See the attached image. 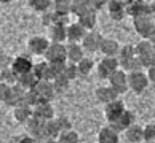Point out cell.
<instances>
[{
    "instance_id": "19",
    "label": "cell",
    "mask_w": 155,
    "mask_h": 143,
    "mask_svg": "<svg viewBox=\"0 0 155 143\" xmlns=\"http://www.w3.org/2000/svg\"><path fill=\"white\" fill-rule=\"evenodd\" d=\"M96 99L101 102V104H110V102L117 100L118 99V94L115 92V89L112 88V86H99V88L96 89Z\"/></svg>"
},
{
    "instance_id": "40",
    "label": "cell",
    "mask_w": 155,
    "mask_h": 143,
    "mask_svg": "<svg viewBox=\"0 0 155 143\" xmlns=\"http://www.w3.org/2000/svg\"><path fill=\"white\" fill-rule=\"evenodd\" d=\"M155 140V124L150 123L144 126V141H152Z\"/></svg>"
},
{
    "instance_id": "15",
    "label": "cell",
    "mask_w": 155,
    "mask_h": 143,
    "mask_svg": "<svg viewBox=\"0 0 155 143\" xmlns=\"http://www.w3.org/2000/svg\"><path fill=\"white\" fill-rule=\"evenodd\" d=\"M136 123V116H134V113L133 111H130V110H125V113L120 116L117 121H114V123H109V126L114 129V130H117V132H125L128 127H131Z\"/></svg>"
},
{
    "instance_id": "17",
    "label": "cell",
    "mask_w": 155,
    "mask_h": 143,
    "mask_svg": "<svg viewBox=\"0 0 155 143\" xmlns=\"http://www.w3.org/2000/svg\"><path fill=\"white\" fill-rule=\"evenodd\" d=\"M34 110V116L42 119V121H50L54 118V108L51 105V102H42L37 107L32 108Z\"/></svg>"
},
{
    "instance_id": "4",
    "label": "cell",
    "mask_w": 155,
    "mask_h": 143,
    "mask_svg": "<svg viewBox=\"0 0 155 143\" xmlns=\"http://www.w3.org/2000/svg\"><path fill=\"white\" fill-rule=\"evenodd\" d=\"M133 26H134V30L144 40H149L152 37V33L155 32V24L150 16H137V18H133Z\"/></svg>"
},
{
    "instance_id": "44",
    "label": "cell",
    "mask_w": 155,
    "mask_h": 143,
    "mask_svg": "<svg viewBox=\"0 0 155 143\" xmlns=\"http://www.w3.org/2000/svg\"><path fill=\"white\" fill-rule=\"evenodd\" d=\"M146 73H147V76H149V79H150V81L152 83H155V62H153V64L150 65V67H149V68H146Z\"/></svg>"
},
{
    "instance_id": "16",
    "label": "cell",
    "mask_w": 155,
    "mask_h": 143,
    "mask_svg": "<svg viewBox=\"0 0 155 143\" xmlns=\"http://www.w3.org/2000/svg\"><path fill=\"white\" fill-rule=\"evenodd\" d=\"M90 30H87L80 22H71L67 26V42L69 43H82V40L85 38Z\"/></svg>"
},
{
    "instance_id": "29",
    "label": "cell",
    "mask_w": 155,
    "mask_h": 143,
    "mask_svg": "<svg viewBox=\"0 0 155 143\" xmlns=\"http://www.w3.org/2000/svg\"><path fill=\"white\" fill-rule=\"evenodd\" d=\"M97 10H90L87 11L85 14L78 16V22L82 24L87 30H93L94 26H96V21H97V14H96Z\"/></svg>"
},
{
    "instance_id": "52",
    "label": "cell",
    "mask_w": 155,
    "mask_h": 143,
    "mask_svg": "<svg viewBox=\"0 0 155 143\" xmlns=\"http://www.w3.org/2000/svg\"><path fill=\"white\" fill-rule=\"evenodd\" d=\"M153 53H155V45H153Z\"/></svg>"
},
{
    "instance_id": "33",
    "label": "cell",
    "mask_w": 155,
    "mask_h": 143,
    "mask_svg": "<svg viewBox=\"0 0 155 143\" xmlns=\"http://www.w3.org/2000/svg\"><path fill=\"white\" fill-rule=\"evenodd\" d=\"M133 57H136V46H133V45H123V46L120 48V53H118L120 64L133 59Z\"/></svg>"
},
{
    "instance_id": "32",
    "label": "cell",
    "mask_w": 155,
    "mask_h": 143,
    "mask_svg": "<svg viewBox=\"0 0 155 143\" xmlns=\"http://www.w3.org/2000/svg\"><path fill=\"white\" fill-rule=\"evenodd\" d=\"M77 68H78V76H88L94 68V61L91 59V57L85 56L83 59L77 64Z\"/></svg>"
},
{
    "instance_id": "42",
    "label": "cell",
    "mask_w": 155,
    "mask_h": 143,
    "mask_svg": "<svg viewBox=\"0 0 155 143\" xmlns=\"http://www.w3.org/2000/svg\"><path fill=\"white\" fill-rule=\"evenodd\" d=\"M15 57H10L8 54H0V70H5V68H11Z\"/></svg>"
},
{
    "instance_id": "27",
    "label": "cell",
    "mask_w": 155,
    "mask_h": 143,
    "mask_svg": "<svg viewBox=\"0 0 155 143\" xmlns=\"http://www.w3.org/2000/svg\"><path fill=\"white\" fill-rule=\"evenodd\" d=\"M16 83H18L21 88H24L26 91H31V89L35 88V84L38 83V78L35 76L34 72H29V73H24V75H19Z\"/></svg>"
},
{
    "instance_id": "25",
    "label": "cell",
    "mask_w": 155,
    "mask_h": 143,
    "mask_svg": "<svg viewBox=\"0 0 155 143\" xmlns=\"http://www.w3.org/2000/svg\"><path fill=\"white\" fill-rule=\"evenodd\" d=\"M118 132L114 130L110 126H106L97 134V143H118Z\"/></svg>"
},
{
    "instance_id": "21",
    "label": "cell",
    "mask_w": 155,
    "mask_h": 143,
    "mask_svg": "<svg viewBox=\"0 0 155 143\" xmlns=\"http://www.w3.org/2000/svg\"><path fill=\"white\" fill-rule=\"evenodd\" d=\"M48 37H50V42L51 43H64L67 40V26H62V24H54L48 27Z\"/></svg>"
},
{
    "instance_id": "47",
    "label": "cell",
    "mask_w": 155,
    "mask_h": 143,
    "mask_svg": "<svg viewBox=\"0 0 155 143\" xmlns=\"http://www.w3.org/2000/svg\"><path fill=\"white\" fill-rule=\"evenodd\" d=\"M149 40H150V42H152V43L155 45V32L152 33V37H150V38H149Z\"/></svg>"
},
{
    "instance_id": "45",
    "label": "cell",
    "mask_w": 155,
    "mask_h": 143,
    "mask_svg": "<svg viewBox=\"0 0 155 143\" xmlns=\"http://www.w3.org/2000/svg\"><path fill=\"white\" fill-rule=\"evenodd\" d=\"M7 89H8V84H5L0 81V102L5 100V94H7Z\"/></svg>"
},
{
    "instance_id": "49",
    "label": "cell",
    "mask_w": 155,
    "mask_h": 143,
    "mask_svg": "<svg viewBox=\"0 0 155 143\" xmlns=\"http://www.w3.org/2000/svg\"><path fill=\"white\" fill-rule=\"evenodd\" d=\"M122 2H123V3H128V2H131V0H122Z\"/></svg>"
},
{
    "instance_id": "48",
    "label": "cell",
    "mask_w": 155,
    "mask_h": 143,
    "mask_svg": "<svg viewBox=\"0 0 155 143\" xmlns=\"http://www.w3.org/2000/svg\"><path fill=\"white\" fill-rule=\"evenodd\" d=\"M11 0H0V3H10Z\"/></svg>"
},
{
    "instance_id": "10",
    "label": "cell",
    "mask_w": 155,
    "mask_h": 143,
    "mask_svg": "<svg viewBox=\"0 0 155 143\" xmlns=\"http://www.w3.org/2000/svg\"><path fill=\"white\" fill-rule=\"evenodd\" d=\"M102 40H104V37H102L99 32L90 30L87 35H85V38L82 40V46L87 53H96V51L101 49Z\"/></svg>"
},
{
    "instance_id": "34",
    "label": "cell",
    "mask_w": 155,
    "mask_h": 143,
    "mask_svg": "<svg viewBox=\"0 0 155 143\" xmlns=\"http://www.w3.org/2000/svg\"><path fill=\"white\" fill-rule=\"evenodd\" d=\"M27 3H29V7L32 10L38 11V13H45V11H48L51 8L53 0H27Z\"/></svg>"
},
{
    "instance_id": "12",
    "label": "cell",
    "mask_w": 155,
    "mask_h": 143,
    "mask_svg": "<svg viewBox=\"0 0 155 143\" xmlns=\"http://www.w3.org/2000/svg\"><path fill=\"white\" fill-rule=\"evenodd\" d=\"M34 91H35V94L43 102H51V100L54 99V94H56L53 83L48 81V79H38V83L35 84Z\"/></svg>"
},
{
    "instance_id": "14",
    "label": "cell",
    "mask_w": 155,
    "mask_h": 143,
    "mask_svg": "<svg viewBox=\"0 0 155 143\" xmlns=\"http://www.w3.org/2000/svg\"><path fill=\"white\" fill-rule=\"evenodd\" d=\"M125 110H126L125 104H123L120 99L110 102V104H107V105H106V110H104V116H106V119H107V123L117 121V119L125 113Z\"/></svg>"
},
{
    "instance_id": "3",
    "label": "cell",
    "mask_w": 155,
    "mask_h": 143,
    "mask_svg": "<svg viewBox=\"0 0 155 143\" xmlns=\"http://www.w3.org/2000/svg\"><path fill=\"white\" fill-rule=\"evenodd\" d=\"M149 83H150V79H149L146 72L139 70V72H130L128 73V86H130V89L136 94L144 92V91L147 89Z\"/></svg>"
},
{
    "instance_id": "7",
    "label": "cell",
    "mask_w": 155,
    "mask_h": 143,
    "mask_svg": "<svg viewBox=\"0 0 155 143\" xmlns=\"http://www.w3.org/2000/svg\"><path fill=\"white\" fill-rule=\"evenodd\" d=\"M118 68H120L118 57H107V56H104V59L97 64V76H99L101 79H109L112 73L115 70H118Z\"/></svg>"
},
{
    "instance_id": "5",
    "label": "cell",
    "mask_w": 155,
    "mask_h": 143,
    "mask_svg": "<svg viewBox=\"0 0 155 143\" xmlns=\"http://www.w3.org/2000/svg\"><path fill=\"white\" fill-rule=\"evenodd\" d=\"M107 81H109V86H112L118 95L125 94L126 91L130 89V86H128V72H125L123 68L115 70Z\"/></svg>"
},
{
    "instance_id": "37",
    "label": "cell",
    "mask_w": 155,
    "mask_h": 143,
    "mask_svg": "<svg viewBox=\"0 0 155 143\" xmlns=\"http://www.w3.org/2000/svg\"><path fill=\"white\" fill-rule=\"evenodd\" d=\"M66 64H67V62H50L51 81H53V78H56V76H59V75H62V73H64Z\"/></svg>"
},
{
    "instance_id": "31",
    "label": "cell",
    "mask_w": 155,
    "mask_h": 143,
    "mask_svg": "<svg viewBox=\"0 0 155 143\" xmlns=\"http://www.w3.org/2000/svg\"><path fill=\"white\" fill-rule=\"evenodd\" d=\"M51 10H54L59 14L69 16V13H72V0H53Z\"/></svg>"
},
{
    "instance_id": "20",
    "label": "cell",
    "mask_w": 155,
    "mask_h": 143,
    "mask_svg": "<svg viewBox=\"0 0 155 143\" xmlns=\"http://www.w3.org/2000/svg\"><path fill=\"white\" fill-rule=\"evenodd\" d=\"M66 46H67V62L78 64L85 57V49L82 43H67Z\"/></svg>"
},
{
    "instance_id": "28",
    "label": "cell",
    "mask_w": 155,
    "mask_h": 143,
    "mask_svg": "<svg viewBox=\"0 0 155 143\" xmlns=\"http://www.w3.org/2000/svg\"><path fill=\"white\" fill-rule=\"evenodd\" d=\"M90 10H94L91 0H72V13L75 14L77 18L82 16V14H85Z\"/></svg>"
},
{
    "instance_id": "36",
    "label": "cell",
    "mask_w": 155,
    "mask_h": 143,
    "mask_svg": "<svg viewBox=\"0 0 155 143\" xmlns=\"http://www.w3.org/2000/svg\"><path fill=\"white\" fill-rule=\"evenodd\" d=\"M51 83H53L56 92H62V91H66V89L69 88V83H71V79H69V78L64 75V73H62V75L53 78V81H51Z\"/></svg>"
},
{
    "instance_id": "35",
    "label": "cell",
    "mask_w": 155,
    "mask_h": 143,
    "mask_svg": "<svg viewBox=\"0 0 155 143\" xmlns=\"http://www.w3.org/2000/svg\"><path fill=\"white\" fill-rule=\"evenodd\" d=\"M58 141L59 143H78L80 141V135L74 129L64 130V132H61V135L58 137Z\"/></svg>"
},
{
    "instance_id": "2",
    "label": "cell",
    "mask_w": 155,
    "mask_h": 143,
    "mask_svg": "<svg viewBox=\"0 0 155 143\" xmlns=\"http://www.w3.org/2000/svg\"><path fill=\"white\" fill-rule=\"evenodd\" d=\"M136 56L139 57L141 64L144 68H149L155 62V53H153V43L150 40H142L136 45Z\"/></svg>"
},
{
    "instance_id": "26",
    "label": "cell",
    "mask_w": 155,
    "mask_h": 143,
    "mask_svg": "<svg viewBox=\"0 0 155 143\" xmlns=\"http://www.w3.org/2000/svg\"><path fill=\"white\" fill-rule=\"evenodd\" d=\"M32 72L35 73V76L38 79H48V81H51V70H50L48 61H40L37 64H34Z\"/></svg>"
},
{
    "instance_id": "30",
    "label": "cell",
    "mask_w": 155,
    "mask_h": 143,
    "mask_svg": "<svg viewBox=\"0 0 155 143\" xmlns=\"http://www.w3.org/2000/svg\"><path fill=\"white\" fill-rule=\"evenodd\" d=\"M59 135H61V129H59V124L56 121V118L50 119V121H45V140L58 138Z\"/></svg>"
},
{
    "instance_id": "13",
    "label": "cell",
    "mask_w": 155,
    "mask_h": 143,
    "mask_svg": "<svg viewBox=\"0 0 155 143\" xmlns=\"http://www.w3.org/2000/svg\"><path fill=\"white\" fill-rule=\"evenodd\" d=\"M32 68H34V62L31 61V57L26 56V54L16 56L13 59V64H11V70H13L18 76L32 72Z\"/></svg>"
},
{
    "instance_id": "18",
    "label": "cell",
    "mask_w": 155,
    "mask_h": 143,
    "mask_svg": "<svg viewBox=\"0 0 155 143\" xmlns=\"http://www.w3.org/2000/svg\"><path fill=\"white\" fill-rule=\"evenodd\" d=\"M109 16L114 21H122L126 16V3H123L122 0H110L107 5Z\"/></svg>"
},
{
    "instance_id": "39",
    "label": "cell",
    "mask_w": 155,
    "mask_h": 143,
    "mask_svg": "<svg viewBox=\"0 0 155 143\" xmlns=\"http://www.w3.org/2000/svg\"><path fill=\"white\" fill-rule=\"evenodd\" d=\"M64 75L71 79H75L78 76V68H77V64H72V62H67L66 64V68H64Z\"/></svg>"
},
{
    "instance_id": "11",
    "label": "cell",
    "mask_w": 155,
    "mask_h": 143,
    "mask_svg": "<svg viewBox=\"0 0 155 143\" xmlns=\"http://www.w3.org/2000/svg\"><path fill=\"white\" fill-rule=\"evenodd\" d=\"M26 129H27V134L31 137H34L35 140L45 141V121L32 116L29 121L26 123Z\"/></svg>"
},
{
    "instance_id": "8",
    "label": "cell",
    "mask_w": 155,
    "mask_h": 143,
    "mask_svg": "<svg viewBox=\"0 0 155 143\" xmlns=\"http://www.w3.org/2000/svg\"><path fill=\"white\" fill-rule=\"evenodd\" d=\"M43 57L48 62H67V46L64 43H51Z\"/></svg>"
},
{
    "instance_id": "41",
    "label": "cell",
    "mask_w": 155,
    "mask_h": 143,
    "mask_svg": "<svg viewBox=\"0 0 155 143\" xmlns=\"http://www.w3.org/2000/svg\"><path fill=\"white\" fill-rule=\"evenodd\" d=\"M56 121H58V124H59L61 132L72 129V123H71V119H69L67 116H58V118H56Z\"/></svg>"
},
{
    "instance_id": "50",
    "label": "cell",
    "mask_w": 155,
    "mask_h": 143,
    "mask_svg": "<svg viewBox=\"0 0 155 143\" xmlns=\"http://www.w3.org/2000/svg\"><path fill=\"white\" fill-rule=\"evenodd\" d=\"M142 143H155V140H152V141H142Z\"/></svg>"
},
{
    "instance_id": "38",
    "label": "cell",
    "mask_w": 155,
    "mask_h": 143,
    "mask_svg": "<svg viewBox=\"0 0 155 143\" xmlns=\"http://www.w3.org/2000/svg\"><path fill=\"white\" fill-rule=\"evenodd\" d=\"M16 81H18V75L11 70V68H5V70H2V83L5 84H16Z\"/></svg>"
},
{
    "instance_id": "46",
    "label": "cell",
    "mask_w": 155,
    "mask_h": 143,
    "mask_svg": "<svg viewBox=\"0 0 155 143\" xmlns=\"http://www.w3.org/2000/svg\"><path fill=\"white\" fill-rule=\"evenodd\" d=\"M43 143H59L58 138H48V140H45Z\"/></svg>"
},
{
    "instance_id": "43",
    "label": "cell",
    "mask_w": 155,
    "mask_h": 143,
    "mask_svg": "<svg viewBox=\"0 0 155 143\" xmlns=\"http://www.w3.org/2000/svg\"><path fill=\"white\" fill-rule=\"evenodd\" d=\"M109 2H110V0H91V3H93L94 10H101V8L107 7Z\"/></svg>"
},
{
    "instance_id": "1",
    "label": "cell",
    "mask_w": 155,
    "mask_h": 143,
    "mask_svg": "<svg viewBox=\"0 0 155 143\" xmlns=\"http://www.w3.org/2000/svg\"><path fill=\"white\" fill-rule=\"evenodd\" d=\"M155 13L153 0H131L126 3V14L137 18V16H150Z\"/></svg>"
},
{
    "instance_id": "9",
    "label": "cell",
    "mask_w": 155,
    "mask_h": 143,
    "mask_svg": "<svg viewBox=\"0 0 155 143\" xmlns=\"http://www.w3.org/2000/svg\"><path fill=\"white\" fill-rule=\"evenodd\" d=\"M50 45H51L50 40L47 37H42V35H35V37H31L27 40V49L34 56H45Z\"/></svg>"
},
{
    "instance_id": "24",
    "label": "cell",
    "mask_w": 155,
    "mask_h": 143,
    "mask_svg": "<svg viewBox=\"0 0 155 143\" xmlns=\"http://www.w3.org/2000/svg\"><path fill=\"white\" fill-rule=\"evenodd\" d=\"M125 138L130 143H141L144 141V127L137 124H133L131 127H128L125 130Z\"/></svg>"
},
{
    "instance_id": "6",
    "label": "cell",
    "mask_w": 155,
    "mask_h": 143,
    "mask_svg": "<svg viewBox=\"0 0 155 143\" xmlns=\"http://www.w3.org/2000/svg\"><path fill=\"white\" fill-rule=\"evenodd\" d=\"M24 95H26V89L21 88V86L16 83V84H10L8 89H7V94H5V100L3 104L8 105L11 108L21 105L24 102Z\"/></svg>"
},
{
    "instance_id": "23",
    "label": "cell",
    "mask_w": 155,
    "mask_h": 143,
    "mask_svg": "<svg viewBox=\"0 0 155 143\" xmlns=\"http://www.w3.org/2000/svg\"><path fill=\"white\" fill-rule=\"evenodd\" d=\"M32 116H34V110H32V107H29V105L21 104V105L13 108V118L18 123H21V124H26Z\"/></svg>"
},
{
    "instance_id": "51",
    "label": "cell",
    "mask_w": 155,
    "mask_h": 143,
    "mask_svg": "<svg viewBox=\"0 0 155 143\" xmlns=\"http://www.w3.org/2000/svg\"><path fill=\"white\" fill-rule=\"evenodd\" d=\"M0 81H2V70H0Z\"/></svg>"
},
{
    "instance_id": "22",
    "label": "cell",
    "mask_w": 155,
    "mask_h": 143,
    "mask_svg": "<svg viewBox=\"0 0 155 143\" xmlns=\"http://www.w3.org/2000/svg\"><path fill=\"white\" fill-rule=\"evenodd\" d=\"M120 43L114 38H104L102 40V45H101V53L107 56V57H118V53H120Z\"/></svg>"
}]
</instances>
